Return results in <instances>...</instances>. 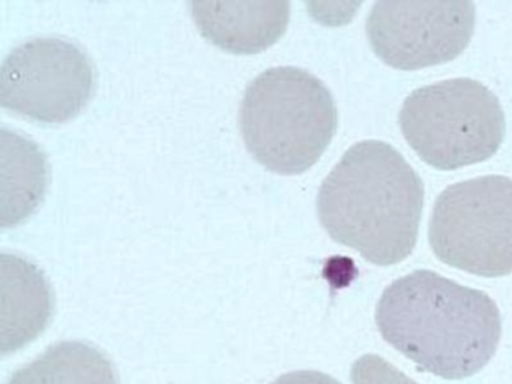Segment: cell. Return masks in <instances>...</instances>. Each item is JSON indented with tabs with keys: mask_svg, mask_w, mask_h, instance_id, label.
Returning <instances> with one entry per match:
<instances>
[{
	"mask_svg": "<svg viewBox=\"0 0 512 384\" xmlns=\"http://www.w3.org/2000/svg\"><path fill=\"white\" fill-rule=\"evenodd\" d=\"M376 324L395 350L445 380L478 374L502 336L499 308L488 294L424 269L385 288Z\"/></svg>",
	"mask_w": 512,
	"mask_h": 384,
	"instance_id": "6da1fadb",
	"label": "cell"
},
{
	"mask_svg": "<svg viewBox=\"0 0 512 384\" xmlns=\"http://www.w3.org/2000/svg\"><path fill=\"white\" fill-rule=\"evenodd\" d=\"M424 209V183L391 144L350 147L320 186L317 213L326 233L377 266L412 254Z\"/></svg>",
	"mask_w": 512,
	"mask_h": 384,
	"instance_id": "7a4b0ae2",
	"label": "cell"
},
{
	"mask_svg": "<svg viewBox=\"0 0 512 384\" xmlns=\"http://www.w3.org/2000/svg\"><path fill=\"white\" fill-rule=\"evenodd\" d=\"M337 126V107L328 87L295 66H278L254 78L239 110L248 152L278 174H299L313 167Z\"/></svg>",
	"mask_w": 512,
	"mask_h": 384,
	"instance_id": "3957f363",
	"label": "cell"
},
{
	"mask_svg": "<svg viewBox=\"0 0 512 384\" xmlns=\"http://www.w3.org/2000/svg\"><path fill=\"white\" fill-rule=\"evenodd\" d=\"M398 123L419 158L443 171L487 161L506 132L499 98L472 78L416 89L403 102Z\"/></svg>",
	"mask_w": 512,
	"mask_h": 384,
	"instance_id": "277c9868",
	"label": "cell"
},
{
	"mask_svg": "<svg viewBox=\"0 0 512 384\" xmlns=\"http://www.w3.org/2000/svg\"><path fill=\"white\" fill-rule=\"evenodd\" d=\"M428 239L442 263L484 278L512 273V179L476 177L440 192Z\"/></svg>",
	"mask_w": 512,
	"mask_h": 384,
	"instance_id": "5b68a950",
	"label": "cell"
},
{
	"mask_svg": "<svg viewBox=\"0 0 512 384\" xmlns=\"http://www.w3.org/2000/svg\"><path fill=\"white\" fill-rule=\"evenodd\" d=\"M94 90L91 59L67 39L25 42L8 54L0 68V105L43 125L74 119Z\"/></svg>",
	"mask_w": 512,
	"mask_h": 384,
	"instance_id": "8992f818",
	"label": "cell"
},
{
	"mask_svg": "<svg viewBox=\"0 0 512 384\" xmlns=\"http://www.w3.org/2000/svg\"><path fill=\"white\" fill-rule=\"evenodd\" d=\"M475 18L470 0H380L368 15V42L401 71L442 65L466 50Z\"/></svg>",
	"mask_w": 512,
	"mask_h": 384,
	"instance_id": "52a82bcc",
	"label": "cell"
},
{
	"mask_svg": "<svg viewBox=\"0 0 512 384\" xmlns=\"http://www.w3.org/2000/svg\"><path fill=\"white\" fill-rule=\"evenodd\" d=\"M197 29L221 50L254 54L274 45L286 32L290 5L272 2H191Z\"/></svg>",
	"mask_w": 512,
	"mask_h": 384,
	"instance_id": "ba28073f",
	"label": "cell"
},
{
	"mask_svg": "<svg viewBox=\"0 0 512 384\" xmlns=\"http://www.w3.org/2000/svg\"><path fill=\"white\" fill-rule=\"evenodd\" d=\"M2 354L13 353L46 330L55 309L52 287L37 266L2 254Z\"/></svg>",
	"mask_w": 512,
	"mask_h": 384,
	"instance_id": "9c48e42d",
	"label": "cell"
},
{
	"mask_svg": "<svg viewBox=\"0 0 512 384\" xmlns=\"http://www.w3.org/2000/svg\"><path fill=\"white\" fill-rule=\"evenodd\" d=\"M49 165L34 141L2 131V227H16L46 195Z\"/></svg>",
	"mask_w": 512,
	"mask_h": 384,
	"instance_id": "30bf717a",
	"label": "cell"
},
{
	"mask_svg": "<svg viewBox=\"0 0 512 384\" xmlns=\"http://www.w3.org/2000/svg\"><path fill=\"white\" fill-rule=\"evenodd\" d=\"M7 384H119L112 360L95 345L62 341L17 369Z\"/></svg>",
	"mask_w": 512,
	"mask_h": 384,
	"instance_id": "8fae6325",
	"label": "cell"
},
{
	"mask_svg": "<svg viewBox=\"0 0 512 384\" xmlns=\"http://www.w3.org/2000/svg\"><path fill=\"white\" fill-rule=\"evenodd\" d=\"M353 384H418L377 354H364L350 369Z\"/></svg>",
	"mask_w": 512,
	"mask_h": 384,
	"instance_id": "7c38bea8",
	"label": "cell"
},
{
	"mask_svg": "<svg viewBox=\"0 0 512 384\" xmlns=\"http://www.w3.org/2000/svg\"><path fill=\"white\" fill-rule=\"evenodd\" d=\"M272 384H341L331 375L319 371H295L281 375Z\"/></svg>",
	"mask_w": 512,
	"mask_h": 384,
	"instance_id": "4fadbf2b",
	"label": "cell"
}]
</instances>
